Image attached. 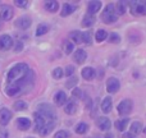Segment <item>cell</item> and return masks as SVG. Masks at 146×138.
Returning <instances> with one entry per match:
<instances>
[{"label":"cell","mask_w":146,"mask_h":138,"mask_svg":"<svg viewBox=\"0 0 146 138\" xmlns=\"http://www.w3.org/2000/svg\"><path fill=\"white\" fill-rule=\"evenodd\" d=\"M12 46H13V38L9 35L0 36V50H3V51L9 50Z\"/></svg>","instance_id":"obj_7"},{"label":"cell","mask_w":146,"mask_h":138,"mask_svg":"<svg viewBox=\"0 0 146 138\" xmlns=\"http://www.w3.org/2000/svg\"><path fill=\"white\" fill-rule=\"evenodd\" d=\"M119 87H121V83H119V81L117 78L110 77L106 81V90H108L109 93H115L119 90Z\"/></svg>","instance_id":"obj_6"},{"label":"cell","mask_w":146,"mask_h":138,"mask_svg":"<svg viewBox=\"0 0 146 138\" xmlns=\"http://www.w3.org/2000/svg\"><path fill=\"white\" fill-rule=\"evenodd\" d=\"M111 108H113V100H111V97H105L104 101L101 102V110H103V113H105V114L110 113Z\"/></svg>","instance_id":"obj_17"},{"label":"cell","mask_w":146,"mask_h":138,"mask_svg":"<svg viewBox=\"0 0 146 138\" xmlns=\"http://www.w3.org/2000/svg\"><path fill=\"white\" fill-rule=\"evenodd\" d=\"M101 19H103V22L106 23V24H111V23H114L118 19V15H117V13H115L114 4L106 5V8L104 9L103 14H101Z\"/></svg>","instance_id":"obj_3"},{"label":"cell","mask_w":146,"mask_h":138,"mask_svg":"<svg viewBox=\"0 0 146 138\" xmlns=\"http://www.w3.org/2000/svg\"><path fill=\"white\" fill-rule=\"evenodd\" d=\"M63 77V69L62 68H55L53 69V78H55V79H60V78Z\"/></svg>","instance_id":"obj_30"},{"label":"cell","mask_w":146,"mask_h":138,"mask_svg":"<svg viewBox=\"0 0 146 138\" xmlns=\"http://www.w3.org/2000/svg\"><path fill=\"white\" fill-rule=\"evenodd\" d=\"M72 51H73V44L71 41H66V42H64V53L68 55V54H71Z\"/></svg>","instance_id":"obj_31"},{"label":"cell","mask_w":146,"mask_h":138,"mask_svg":"<svg viewBox=\"0 0 146 138\" xmlns=\"http://www.w3.org/2000/svg\"><path fill=\"white\" fill-rule=\"evenodd\" d=\"M10 119H12V113H10V110L7 108H3L1 110H0V124H1V125H7L10 121Z\"/></svg>","instance_id":"obj_10"},{"label":"cell","mask_w":146,"mask_h":138,"mask_svg":"<svg viewBox=\"0 0 146 138\" xmlns=\"http://www.w3.org/2000/svg\"><path fill=\"white\" fill-rule=\"evenodd\" d=\"M94 23H95L94 15H91L87 13V14L83 15V19H82V22H81V24H82V27H91Z\"/></svg>","instance_id":"obj_21"},{"label":"cell","mask_w":146,"mask_h":138,"mask_svg":"<svg viewBox=\"0 0 146 138\" xmlns=\"http://www.w3.org/2000/svg\"><path fill=\"white\" fill-rule=\"evenodd\" d=\"M122 138H136V136H135V134H132L131 132H127V133L123 134V137H122Z\"/></svg>","instance_id":"obj_39"},{"label":"cell","mask_w":146,"mask_h":138,"mask_svg":"<svg viewBox=\"0 0 146 138\" xmlns=\"http://www.w3.org/2000/svg\"><path fill=\"white\" fill-rule=\"evenodd\" d=\"M106 36H108L106 31H104V30H99L98 32H96V41H98V42H101V41H104V40L106 38Z\"/></svg>","instance_id":"obj_28"},{"label":"cell","mask_w":146,"mask_h":138,"mask_svg":"<svg viewBox=\"0 0 146 138\" xmlns=\"http://www.w3.org/2000/svg\"><path fill=\"white\" fill-rule=\"evenodd\" d=\"M48 32H49V26L45 24V23H41V24H38L37 30H36V36H42Z\"/></svg>","instance_id":"obj_25"},{"label":"cell","mask_w":146,"mask_h":138,"mask_svg":"<svg viewBox=\"0 0 146 138\" xmlns=\"http://www.w3.org/2000/svg\"><path fill=\"white\" fill-rule=\"evenodd\" d=\"M0 18L3 20H10L13 18V9L9 5H3L0 8Z\"/></svg>","instance_id":"obj_8"},{"label":"cell","mask_w":146,"mask_h":138,"mask_svg":"<svg viewBox=\"0 0 146 138\" xmlns=\"http://www.w3.org/2000/svg\"><path fill=\"white\" fill-rule=\"evenodd\" d=\"M14 109H15L17 111L26 110V109H27V104H26L25 101H17V102L14 104Z\"/></svg>","instance_id":"obj_29"},{"label":"cell","mask_w":146,"mask_h":138,"mask_svg":"<svg viewBox=\"0 0 146 138\" xmlns=\"http://www.w3.org/2000/svg\"><path fill=\"white\" fill-rule=\"evenodd\" d=\"M142 132V124H141V121H133L132 123V125H131V133L132 134H139V133H141Z\"/></svg>","instance_id":"obj_24"},{"label":"cell","mask_w":146,"mask_h":138,"mask_svg":"<svg viewBox=\"0 0 146 138\" xmlns=\"http://www.w3.org/2000/svg\"><path fill=\"white\" fill-rule=\"evenodd\" d=\"M0 138H8V133H3V131H0Z\"/></svg>","instance_id":"obj_41"},{"label":"cell","mask_w":146,"mask_h":138,"mask_svg":"<svg viewBox=\"0 0 146 138\" xmlns=\"http://www.w3.org/2000/svg\"><path fill=\"white\" fill-rule=\"evenodd\" d=\"M64 111H66V114L73 115V114L77 111V104H76L74 101H67L66 108H64Z\"/></svg>","instance_id":"obj_20"},{"label":"cell","mask_w":146,"mask_h":138,"mask_svg":"<svg viewBox=\"0 0 146 138\" xmlns=\"http://www.w3.org/2000/svg\"><path fill=\"white\" fill-rule=\"evenodd\" d=\"M86 58H87V54H86V51L82 50V49L76 50V53L73 54V60H74L77 64H82L83 61L86 60Z\"/></svg>","instance_id":"obj_12"},{"label":"cell","mask_w":146,"mask_h":138,"mask_svg":"<svg viewBox=\"0 0 146 138\" xmlns=\"http://www.w3.org/2000/svg\"><path fill=\"white\" fill-rule=\"evenodd\" d=\"M73 73H74V67L73 65H68L66 68V75L67 77H69V75H72Z\"/></svg>","instance_id":"obj_36"},{"label":"cell","mask_w":146,"mask_h":138,"mask_svg":"<svg viewBox=\"0 0 146 138\" xmlns=\"http://www.w3.org/2000/svg\"><path fill=\"white\" fill-rule=\"evenodd\" d=\"M74 10H76V7H73V5L68 4V3H64V4H63V8H62L60 15H62V17H67V15L72 14Z\"/></svg>","instance_id":"obj_19"},{"label":"cell","mask_w":146,"mask_h":138,"mask_svg":"<svg viewBox=\"0 0 146 138\" xmlns=\"http://www.w3.org/2000/svg\"><path fill=\"white\" fill-rule=\"evenodd\" d=\"M30 138H32V137H30Z\"/></svg>","instance_id":"obj_45"},{"label":"cell","mask_w":146,"mask_h":138,"mask_svg":"<svg viewBox=\"0 0 146 138\" xmlns=\"http://www.w3.org/2000/svg\"><path fill=\"white\" fill-rule=\"evenodd\" d=\"M67 101H68V100H67V95L63 92V91H59V92L55 93V96H54V102H55L56 106L64 105Z\"/></svg>","instance_id":"obj_13"},{"label":"cell","mask_w":146,"mask_h":138,"mask_svg":"<svg viewBox=\"0 0 146 138\" xmlns=\"http://www.w3.org/2000/svg\"><path fill=\"white\" fill-rule=\"evenodd\" d=\"M35 85V73L25 63L15 64L8 72L5 93L9 97L30 92Z\"/></svg>","instance_id":"obj_1"},{"label":"cell","mask_w":146,"mask_h":138,"mask_svg":"<svg viewBox=\"0 0 146 138\" xmlns=\"http://www.w3.org/2000/svg\"><path fill=\"white\" fill-rule=\"evenodd\" d=\"M127 124H128V119H122V120H117L115 123H114V125H115V128L118 129V131L123 132L124 129H126Z\"/></svg>","instance_id":"obj_26"},{"label":"cell","mask_w":146,"mask_h":138,"mask_svg":"<svg viewBox=\"0 0 146 138\" xmlns=\"http://www.w3.org/2000/svg\"><path fill=\"white\" fill-rule=\"evenodd\" d=\"M105 138H113V134H111V133H108V134L105 136Z\"/></svg>","instance_id":"obj_42"},{"label":"cell","mask_w":146,"mask_h":138,"mask_svg":"<svg viewBox=\"0 0 146 138\" xmlns=\"http://www.w3.org/2000/svg\"><path fill=\"white\" fill-rule=\"evenodd\" d=\"M109 42L119 44V42H121V37H119V35H117V33H111V35L109 36Z\"/></svg>","instance_id":"obj_32"},{"label":"cell","mask_w":146,"mask_h":138,"mask_svg":"<svg viewBox=\"0 0 146 138\" xmlns=\"http://www.w3.org/2000/svg\"><path fill=\"white\" fill-rule=\"evenodd\" d=\"M144 133H145V134H146V128H145V129H144Z\"/></svg>","instance_id":"obj_43"},{"label":"cell","mask_w":146,"mask_h":138,"mask_svg":"<svg viewBox=\"0 0 146 138\" xmlns=\"http://www.w3.org/2000/svg\"><path fill=\"white\" fill-rule=\"evenodd\" d=\"M72 95L74 96V97H80L81 96V90L80 88H74V90L72 91Z\"/></svg>","instance_id":"obj_37"},{"label":"cell","mask_w":146,"mask_h":138,"mask_svg":"<svg viewBox=\"0 0 146 138\" xmlns=\"http://www.w3.org/2000/svg\"><path fill=\"white\" fill-rule=\"evenodd\" d=\"M82 77H83V79H86V81H91V79H94L95 78V75H96V72H95V69L94 68H91V67H87V68H83L82 69Z\"/></svg>","instance_id":"obj_14"},{"label":"cell","mask_w":146,"mask_h":138,"mask_svg":"<svg viewBox=\"0 0 146 138\" xmlns=\"http://www.w3.org/2000/svg\"><path fill=\"white\" fill-rule=\"evenodd\" d=\"M77 78H72L71 79V82H68V83H66V86L67 87H72V85H74V83H77Z\"/></svg>","instance_id":"obj_38"},{"label":"cell","mask_w":146,"mask_h":138,"mask_svg":"<svg viewBox=\"0 0 146 138\" xmlns=\"http://www.w3.org/2000/svg\"><path fill=\"white\" fill-rule=\"evenodd\" d=\"M128 4L133 15H146V1L136 0V1H129Z\"/></svg>","instance_id":"obj_4"},{"label":"cell","mask_w":146,"mask_h":138,"mask_svg":"<svg viewBox=\"0 0 146 138\" xmlns=\"http://www.w3.org/2000/svg\"><path fill=\"white\" fill-rule=\"evenodd\" d=\"M69 38L73 41L74 44H81L82 42V33L80 31H73L69 33Z\"/></svg>","instance_id":"obj_23"},{"label":"cell","mask_w":146,"mask_h":138,"mask_svg":"<svg viewBox=\"0 0 146 138\" xmlns=\"http://www.w3.org/2000/svg\"><path fill=\"white\" fill-rule=\"evenodd\" d=\"M96 125H98L101 131H109L110 127H111V123L108 118H105V116H100V118H98V120H96Z\"/></svg>","instance_id":"obj_11"},{"label":"cell","mask_w":146,"mask_h":138,"mask_svg":"<svg viewBox=\"0 0 146 138\" xmlns=\"http://www.w3.org/2000/svg\"><path fill=\"white\" fill-rule=\"evenodd\" d=\"M82 42L88 44V45L91 44V32H90V31H88V32L82 33Z\"/></svg>","instance_id":"obj_34"},{"label":"cell","mask_w":146,"mask_h":138,"mask_svg":"<svg viewBox=\"0 0 146 138\" xmlns=\"http://www.w3.org/2000/svg\"><path fill=\"white\" fill-rule=\"evenodd\" d=\"M132 109H133V105H132V101L131 100H123L121 104L118 105V113L121 115H128L131 114Z\"/></svg>","instance_id":"obj_5"},{"label":"cell","mask_w":146,"mask_h":138,"mask_svg":"<svg viewBox=\"0 0 146 138\" xmlns=\"http://www.w3.org/2000/svg\"><path fill=\"white\" fill-rule=\"evenodd\" d=\"M31 23H32V20L30 17H21L15 20V27L19 30H27V28H30Z\"/></svg>","instance_id":"obj_9"},{"label":"cell","mask_w":146,"mask_h":138,"mask_svg":"<svg viewBox=\"0 0 146 138\" xmlns=\"http://www.w3.org/2000/svg\"><path fill=\"white\" fill-rule=\"evenodd\" d=\"M87 129H88V125L86 123H80V124H77V125H76V132H77L78 134L86 133V132H87Z\"/></svg>","instance_id":"obj_27"},{"label":"cell","mask_w":146,"mask_h":138,"mask_svg":"<svg viewBox=\"0 0 146 138\" xmlns=\"http://www.w3.org/2000/svg\"><path fill=\"white\" fill-rule=\"evenodd\" d=\"M127 5H128L127 1H118L117 3V5H114L117 15H123L124 13L127 12Z\"/></svg>","instance_id":"obj_18"},{"label":"cell","mask_w":146,"mask_h":138,"mask_svg":"<svg viewBox=\"0 0 146 138\" xmlns=\"http://www.w3.org/2000/svg\"><path fill=\"white\" fill-rule=\"evenodd\" d=\"M22 48H23V45H22V42H17V45H15V51H17V53H19L21 50H22Z\"/></svg>","instance_id":"obj_40"},{"label":"cell","mask_w":146,"mask_h":138,"mask_svg":"<svg viewBox=\"0 0 146 138\" xmlns=\"http://www.w3.org/2000/svg\"><path fill=\"white\" fill-rule=\"evenodd\" d=\"M69 132L67 131H59L55 133V136H54V138H69Z\"/></svg>","instance_id":"obj_33"},{"label":"cell","mask_w":146,"mask_h":138,"mask_svg":"<svg viewBox=\"0 0 146 138\" xmlns=\"http://www.w3.org/2000/svg\"><path fill=\"white\" fill-rule=\"evenodd\" d=\"M100 8H101V1H90L87 5V13L92 15L95 13H98L100 10Z\"/></svg>","instance_id":"obj_16"},{"label":"cell","mask_w":146,"mask_h":138,"mask_svg":"<svg viewBox=\"0 0 146 138\" xmlns=\"http://www.w3.org/2000/svg\"><path fill=\"white\" fill-rule=\"evenodd\" d=\"M17 127L21 131H27L31 127V120L27 118H18L17 119Z\"/></svg>","instance_id":"obj_15"},{"label":"cell","mask_w":146,"mask_h":138,"mask_svg":"<svg viewBox=\"0 0 146 138\" xmlns=\"http://www.w3.org/2000/svg\"><path fill=\"white\" fill-rule=\"evenodd\" d=\"M0 26H1V22H0Z\"/></svg>","instance_id":"obj_44"},{"label":"cell","mask_w":146,"mask_h":138,"mask_svg":"<svg viewBox=\"0 0 146 138\" xmlns=\"http://www.w3.org/2000/svg\"><path fill=\"white\" fill-rule=\"evenodd\" d=\"M14 4L17 5V7H19V8H27L28 7V1H21V0H15L14 1Z\"/></svg>","instance_id":"obj_35"},{"label":"cell","mask_w":146,"mask_h":138,"mask_svg":"<svg viewBox=\"0 0 146 138\" xmlns=\"http://www.w3.org/2000/svg\"><path fill=\"white\" fill-rule=\"evenodd\" d=\"M45 9L50 13H55L59 9V3L58 1H46L45 3Z\"/></svg>","instance_id":"obj_22"},{"label":"cell","mask_w":146,"mask_h":138,"mask_svg":"<svg viewBox=\"0 0 146 138\" xmlns=\"http://www.w3.org/2000/svg\"><path fill=\"white\" fill-rule=\"evenodd\" d=\"M35 118V132H38L42 137L48 136L56 124V115L53 108L48 104L38 105L37 111L33 114Z\"/></svg>","instance_id":"obj_2"}]
</instances>
